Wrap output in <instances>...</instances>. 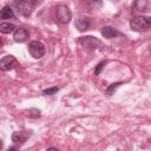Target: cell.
<instances>
[{
    "label": "cell",
    "instance_id": "9c48e42d",
    "mask_svg": "<svg viewBox=\"0 0 151 151\" xmlns=\"http://www.w3.org/2000/svg\"><path fill=\"white\" fill-rule=\"evenodd\" d=\"M118 34H119V32H118L116 28L111 27V26H104V27L101 28V35H103L104 38H106V39H113V38H116Z\"/></svg>",
    "mask_w": 151,
    "mask_h": 151
},
{
    "label": "cell",
    "instance_id": "4fadbf2b",
    "mask_svg": "<svg viewBox=\"0 0 151 151\" xmlns=\"http://www.w3.org/2000/svg\"><path fill=\"white\" fill-rule=\"evenodd\" d=\"M26 116L29 117V118H33V119H38L41 117V111L38 110V109H28L25 111Z\"/></svg>",
    "mask_w": 151,
    "mask_h": 151
},
{
    "label": "cell",
    "instance_id": "9a60e30c",
    "mask_svg": "<svg viewBox=\"0 0 151 151\" xmlns=\"http://www.w3.org/2000/svg\"><path fill=\"white\" fill-rule=\"evenodd\" d=\"M58 91H59V87L54 86V87H50V88H46V90H44V91H42V93H44L45 96H52V94L57 93Z\"/></svg>",
    "mask_w": 151,
    "mask_h": 151
},
{
    "label": "cell",
    "instance_id": "8992f818",
    "mask_svg": "<svg viewBox=\"0 0 151 151\" xmlns=\"http://www.w3.org/2000/svg\"><path fill=\"white\" fill-rule=\"evenodd\" d=\"M17 63L18 61H17V59H15L14 55L7 54V55L2 57V59L0 60V68L2 71H9V70H12L17 65Z\"/></svg>",
    "mask_w": 151,
    "mask_h": 151
},
{
    "label": "cell",
    "instance_id": "5bb4252c",
    "mask_svg": "<svg viewBox=\"0 0 151 151\" xmlns=\"http://www.w3.org/2000/svg\"><path fill=\"white\" fill-rule=\"evenodd\" d=\"M146 5H147L146 1H137V2L133 4V7H136V8L139 9V11H146V9H145Z\"/></svg>",
    "mask_w": 151,
    "mask_h": 151
},
{
    "label": "cell",
    "instance_id": "2e32d148",
    "mask_svg": "<svg viewBox=\"0 0 151 151\" xmlns=\"http://www.w3.org/2000/svg\"><path fill=\"white\" fill-rule=\"evenodd\" d=\"M105 64H106V61H101V63H99V64L97 65V67H96V70H94V74H96V76H98V74L100 73V71H101V68L104 67Z\"/></svg>",
    "mask_w": 151,
    "mask_h": 151
},
{
    "label": "cell",
    "instance_id": "7a4b0ae2",
    "mask_svg": "<svg viewBox=\"0 0 151 151\" xmlns=\"http://www.w3.org/2000/svg\"><path fill=\"white\" fill-rule=\"evenodd\" d=\"M39 2L33 1V0H17L14 1V6L18 8V11L24 15V17H29L34 9V7Z\"/></svg>",
    "mask_w": 151,
    "mask_h": 151
},
{
    "label": "cell",
    "instance_id": "ba28073f",
    "mask_svg": "<svg viewBox=\"0 0 151 151\" xmlns=\"http://www.w3.org/2000/svg\"><path fill=\"white\" fill-rule=\"evenodd\" d=\"M74 26L79 32H84V31L88 29V27H90V19L87 17H78L76 19Z\"/></svg>",
    "mask_w": 151,
    "mask_h": 151
},
{
    "label": "cell",
    "instance_id": "52a82bcc",
    "mask_svg": "<svg viewBox=\"0 0 151 151\" xmlns=\"http://www.w3.org/2000/svg\"><path fill=\"white\" fill-rule=\"evenodd\" d=\"M13 38L15 42H25L29 38V32L25 27H18L13 34Z\"/></svg>",
    "mask_w": 151,
    "mask_h": 151
},
{
    "label": "cell",
    "instance_id": "e0dca14e",
    "mask_svg": "<svg viewBox=\"0 0 151 151\" xmlns=\"http://www.w3.org/2000/svg\"><path fill=\"white\" fill-rule=\"evenodd\" d=\"M119 84H120V83H116V84H112V85H111V86H110V87L106 90V93H107V96H111V94H112V91H114V88H116V87H117Z\"/></svg>",
    "mask_w": 151,
    "mask_h": 151
},
{
    "label": "cell",
    "instance_id": "ac0fdd59",
    "mask_svg": "<svg viewBox=\"0 0 151 151\" xmlns=\"http://www.w3.org/2000/svg\"><path fill=\"white\" fill-rule=\"evenodd\" d=\"M7 151H19V147L17 145H13V146H9L7 149Z\"/></svg>",
    "mask_w": 151,
    "mask_h": 151
},
{
    "label": "cell",
    "instance_id": "7c38bea8",
    "mask_svg": "<svg viewBox=\"0 0 151 151\" xmlns=\"http://www.w3.org/2000/svg\"><path fill=\"white\" fill-rule=\"evenodd\" d=\"M17 28H18V27H15V25L12 24V22H1V24H0V32L4 33V34L14 33Z\"/></svg>",
    "mask_w": 151,
    "mask_h": 151
},
{
    "label": "cell",
    "instance_id": "6da1fadb",
    "mask_svg": "<svg viewBox=\"0 0 151 151\" xmlns=\"http://www.w3.org/2000/svg\"><path fill=\"white\" fill-rule=\"evenodd\" d=\"M130 27L134 32H144L151 27V18L144 15H136L130 20Z\"/></svg>",
    "mask_w": 151,
    "mask_h": 151
},
{
    "label": "cell",
    "instance_id": "5b68a950",
    "mask_svg": "<svg viewBox=\"0 0 151 151\" xmlns=\"http://www.w3.org/2000/svg\"><path fill=\"white\" fill-rule=\"evenodd\" d=\"M78 42L81 44L83 46L85 47H88V48H97L98 46L99 47H104L101 41L99 39H97L96 37H92V35H87V37H80L78 39Z\"/></svg>",
    "mask_w": 151,
    "mask_h": 151
},
{
    "label": "cell",
    "instance_id": "d6986e66",
    "mask_svg": "<svg viewBox=\"0 0 151 151\" xmlns=\"http://www.w3.org/2000/svg\"><path fill=\"white\" fill-rule=\"evenodd\" d=\"M46 151H59L58 149H55V147H50V149H47Z\"/></svg>",
    "mask_w": 151,
    "mask_h": 151
},
{
    "label": "cell",
    "instance_id": "277c9868",
    "mask_svg": "<svg viewBox=\"0 0 151 151\" xmlns=\"http://www.w3.org/2000/svg\"><path fill=\"white\" fill-rule=\"evenodd\" d=\"M55 14H57L58 21L61 24H68L72 18L70 8L64 4H59L55 6Z\"/></svg>",
    "mask_w": 151,
    "mask_h": 151
},
{
    "label": "cell",
    "instance_id": "8fae6325",
    "mask_svg": "<svg viewBox=\"0 0 151 151\" xmlns=\"http://www.w3.org/2000/svg\"><path fill=\"white\" fill-rule=\"evenodd\" d=\"M12 142L15 144V145H18V144H24L25 142H26V139H27V134H25L24 132H21V131H17V132H13L12 133Z\"/></svg>",
    "mask_w": 151,
    "mask_h": 151
},
{
    "label": "cell",
    "instance_id": "3957f363",
    "mask_svg": "<svg viewBox=\"0 0 151 151\" xmlns=\"http://www.w3.org/2000/svg\"><path fill=\"white\" fill-rule=\"evenodd\" d=\"M28 53L34 58V59H40L44 57V54L46 53V47L41 41L38 40H33L28 44Z\"/></svg>",
    "mask_w": 151,
    "mask_h": 151
},
{
    "label": "cell",
    "instance_id": "30bf717a",
    "mask_svg": "<svg viewBox=\"0 0 151 151\" xmlns=\"http://www.w3.org/2000/svg\"><path fill=\"white\" fill-rule=\"evenodd\" d=\"M0 18L2 20H12V19H15V14L9 6H4L0 12Z\"/></svg>",
    "mask_w": 151,
    "mask_h": 151
}]
</instances>
